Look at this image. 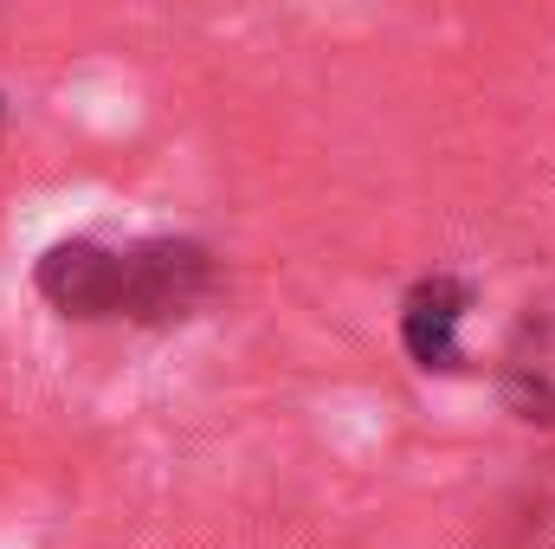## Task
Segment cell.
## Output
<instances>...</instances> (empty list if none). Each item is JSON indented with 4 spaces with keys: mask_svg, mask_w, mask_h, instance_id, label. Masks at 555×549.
Segmentation results:
<instances>
[{
    "mask_svg": "<svg viewBox=\"0 0 555 549\" xmlns=\"http://www.w3.org/2000/svg\"><path fill=\"white\" fill-rule=\"evenodd\" d=\"M465 310H472V284L452 278V272H433L408 291V304H401V343H408V356H414L420 369L452 375V369L465 362V356H459V323H465Z\"/></svg>",
    "mask_w": 555,
    "mask_h": 549,
    "instance_id": "cell-2",
    "label": "cell"
},
{
    "mask_svg": "<svg viewBox=\"0 0 555 549\" xmlns=\"http://www.w3.org/2000/svg\"><path fill=\"white\" fill-rule=\"evenodd\" d=\"M39 297L65 317H130V323H181L207 297V253L194 240H142V246H98L59 240L39 253Z\"/></svg>",
    "mask_w": 555,
    "mask_h": 549,
    "instance_id": "cell-1",
    "label": "cell"
}]
</instances>
